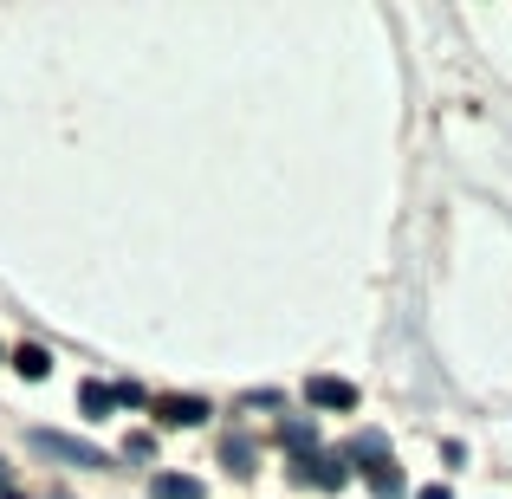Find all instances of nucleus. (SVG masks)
Here are the masks:
<instances>
[{"instance_id":"f03ea898","label":"nucleus","mask_w":512,"mask_h":499,"mask_svg":"<svg viewBox=\"0 0 512 499\" xmlns=\"http://www.w3.org/2000/svg\"><path fill=\"white\" fill-rule=\"evenodd\" d=\"M150 415H163V422H175V428H195V422H208L214 409H208L201 396H156Z\"/></svg>"},{"instance_id":"f257e3e1","label":"nucleus","mask_w":512,"mask_h":499,"mask_svg":"<svg viewBox=\"0 0 512 499\" xmlns=\"http://www.w3.org/2000/svg\"><path fill=\"white\" fill-rule=\"evenodd\" d=\"M33 448H39V454H52V461H72V467H104V454H98V448H85V441H72V435H52V428H39Z\"/></svg>"},{"instance_id":"9b49d317","label":"nucleus","mask_w":512,"mask_h":499,"mask_svg":"<svg viewBox=\"0 0 512 499\" xmlns=\"http://www.w3.org/2000/svg\"><path fill=\"white\" fill-rule=\"evenodd\" d=\"M124 454H130V461H150L156 441H150V435H130V441H124Z\"/></svg>"},{"instance_id":"6e6552de","label":"nucleus","mask_w":512,"mask_h":499,"mask_svg":"<svg viewBox=\"0 0 512 499\" xmlns=\"http://www.w3.org/2000/svg\"><path fill=\"white\" fill-rule=\"evenodd\" d=\"M221 454H227V467H234V474H253V441L247 435H227Z\"/></svg>"},{"instance_id":"20e7f679","label":"nucleus","mask_w":512,"mask_h":499,"mask_svg":"<svg viewBox=\"0 0 512 499\" xmlns=\"http://www.w3.org/2000/svg\"><path fill=\"white\" fill-rule=\"evenodd\" d=\"M150 499H208V493H201V480H188V474H156Z\"/></svg>"},{"instance_id":"4468645a","label":"nucleus","mask_w":512,"mask_h":499,"mask_svg":"<svg viewBox=\"0 0 512 499\" xmlns=\"http://www.w3.org/2000/svg\"><path fill=\"white\" fill-rule=\"evenodd\" d=\"M0 499H20V493H0Z\"/></svg>"},{"instance_id":"9d476101","label":"nucleus","mask_w":512,"mask_h":499,"mask_svg":"<svg viewBox=\"0 0 512 499\" xmlns=\"http://www.w3.org/2000/svg\"><path fill=\"white\" fill-rule=\"evenodd\" d=\"M279 435H286V448H299V454H305V448L318 441V435H312V422H299V415H292V422L279 428Z\"/></svg>"},{"instance_id":"423d86ee","label":"nucleus","mask_w":512,"mask_h":499,"mask_svg":"<svg viewBox=\"0 0 512 499\" xmlns=\"http://www.w3.org/2000/svg\"><path fill=\"white\" fill-rule=\"evenodd\" d=\"M13 370H20V376H33V383H39V376H52V357H46L39 344H20V350H13Z\"/></svg>"},{"instance_id":"0eeeda50","label":"nucleus","mask_w":512,"mask_h":499,"mask_svg":"<svg viewBox=\"0 0 512 499\" xmlns=\"http://www.w3.org/2000/svg\"><path fill=\"white\" fill-rule=\"evenodd\" d=\"M370 493H376V499H402V474H396V461H376V467H370Z\"/></svg>"},{"instance_id":"f8f14e48","label":"nucleus","mask_w":512,"mask_h":499,"mask_svg":"<svg viewBox=\"0 0 512 499\" xmlns=\"http://www.w3.org/2000/svg\"><path fill=\"white\" fill-rule=\"evenodd\" d=\"M422 499H454V493L448 487H422Z\"/></svg>"},{"instance_id":"7ed1b4c3","label":"nucleus","mask_w":512,"mask_h":499,"mask_svg":"<svg viewBox=\"0 0 512 499\" xmlns=\"http://www.w3.org/2000/svg\"><path fill=\"white\" fill-rule=\"evenodd\" d=\"M305 402H312V409H357V389H350L344 376H312V383H305Z\"/></svg>"},{"instance_id":"ddd939ff","label":"nucleus","mask_w":512,"mask_h":499,"mask_svg":"<svg viewBox=\"0 0 512 499\" xmlns=\"http://www.w3.org/2000/svg\"><path fill=\"white\" fill-rule=\"evenodd\" d=\"M0 487H7V467H0Z\"/></svg>"},{"instance_id":"1a4fd4ad","label":"nucleus","mask_w":512,"mask_h":499,"mask_svg":"<svg viewBox=\"0 0 512 499\" xmlns=\"http://www.w3.org/2000/svg\"><path fill=\"white\" fill-rule=\"evenodd\" d=\"M350 454L376 467V461H389V441H383V435H376V428H370V435H357V448H350Z\"/></svg>"},{"instance_id":"39448f33","label":"nucleus","mask_w":512,"mask_h":499,"mask_svg":"<svg viewBox=\"0 0 512 499\" xmlns=\"http://www.w3.org/2000/svg\"><path fill=\"white\" fill-rule=\"evenodd\" d=\"M78 409H85V415H111L117 409V389H104L98 376H91V383H78Z\"/></svg>"}]
</instances>
